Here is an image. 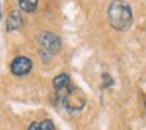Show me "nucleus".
I'll list each match as a JSON object with an SVG mask.
<instances>
[{
    "label": "nucleus",
    "instance_id": "423d86ee",
    "mask_svg": "<svg viewBox=\"0 0 146 130\" xmlns=\"http://www.w3.org/2000/svg\"><path fill=\"white\" fill-rule=\"evenodd\" d=\"M22 27V17L19 11H13L7 19V32H14V30Z\"/></svg>",
    "mask_w": 146,
    "mask_h": 130
},
{
    "label": "nucleus",
    "instance_id": "1a4fd4ad",
    "mask_svg": "<svg viewBox=\"0 0 146 130\" xmlns=\"http://www.w3.org/2000/svg\"><path fill=\"white\" fill-rule=\"evenodd\" d=\"M110 85H113V80L108 77V74H104V88H108Z\"/></svg>",
    "mask_w": 146,
    "mask_h": 130
},
{
    "label": "nucleus",
    "instance_id": "9b49d317",
    "mask_svg": "<svg viewBox=\"0 0 146 130\" xmlns=\"http://www.w3.org/2000/svg\"><path fill=\"white\" fill-rule=\"evenodd\" d=\"M0 17H2V5H0Z\"/></svg>",
    "mask_w": 146,
    "mask_h": 130
},
{
    "label": "nucleus",
    "instance_id": "f8f14e48",
    "mask_svg": "<svg viewBox=\"0 0 146 130\" xmlns=\"http://www.w3.org/2000/svg\"><path fill=\"white\" fill-rule=\"evenodd\" d=\"M145 107H146V102H145Z\"/></svg>",
    "mask_w": 146,
    "mask_h": 130
},
{
    "label": "nucleus",
    "instance_id": "6e6552de",
    "mask_svg": "<svg viewBox=\"0 0 146 130\" xmlns=\"http://www.w3.org/2000/svg\"><path fill=\"white\" fill-rule=\"evenodd\" d=\"M39 130H55V125L50 119H44L39 122Z\"/></svg>",
    "mask_w": 146,
    "mask_h": 130
},
{
    "label": "nucleus",
    "instance_id": "7ed1b4c3",
    "mask_svg": "<svg viewBox=\"0 0 146 130\" xmlns=\"http://www.w3.org/2000/svg\"><path fill=\"white\" fill-rule=\"evenodd\" d=\"M39 42L42 46V52H47L49 57L58 53L61 49V39L58 38L55 33H49V32H44L39 38Z\"/></svg>",
    "mask_w": 146,
    "mask_h": 130
},
{
    "label": "nucleus",
    "instance_id": "f257e3e1",
    "mask_svg": "<svg viewBox=\"0 0 146 130\" xmlns=\"http://www.w3.org/2000/svg\"><path fill=\"white\" fill-rule=\"evenodd\" d=\"M107 17L110 25L118 32H126L132 27V20H133L132 8L124 0H113L108 5Z\"/></svg>",
    "mask_w": 146,
    "mask_h": 130
},
{
    "label": "nucleus",
    "instance_id": "39448f33",
    "mask_svg": "<svg viewBox=\"0 0 146 130\" xmlns=\"http://www.w3.org/2000/svg\"><path fill=\"white\" fill-rule=\"evenodd\" d=\"M54 88H55V94H57V97H58V96H61L64 91H68V89L71 88L69 75H68L66 72L58 74V75L54 79Z\"/></svg>",
    "mask_w": 146,
    "mask_h": 130
},
{
    "label": "nucleus",
    "instance_id": "0eeeda50",
    "mask_svg": "<svg viewBox=\"0 0 146 130\" xmlns=\"http://www.w3.org/2000/svg\"><path fill=\"white\" fill-rule=\"evenodd\" d=\"M17 3L24 13H35L38 8V0H17Z\"/></svg>",
    "mask_w": 146,
    "mask_h": 130
},
{
    "label": "nucleus",
    "instance_id": "f03ea898",
    "mask_svg": "<svg viewBox=\"0 0 146 130\" xmlns=\"http://www.w3.org/2000/svg\"><path fill=\"white\" fill-rule=\"evenodd\" d=\"M58 102L60 105L69 113H77V111L83 110V107L86 105V96L80 88L71 85V88L68 91H64L61 96H58Z\"/></svg>",
    "mask_w": 146,
    "mask_h": 130
},
{
    "label": "nucleus",
    "instance_id": "20e7f679",
    "mask_svg": "<svg viewBox=\"0 0 146 130\" xmlns=\"http://www.w3.org/2000/svg\"><path fill=\"white\" fill-rule=\"evenodd\" d=\"M32 60L29 57H16L13 61H11L10 71L13 75L16 77H24L32 71Z\"/></svg>",
    "mask_w": 146,
    "mask_h": 130
},
{
    "label": "nucleus",
    "instance_id": "9d476101",
    "mask_svg": "<svg viewBox=\"0 0 146 130\" xmlns=\"http://www.w3.org/2000/svg\"><path fill=\"white\" fill-rule=\"evenodd\" d=\"M27 130H39V122H32Z\"/></svg>",
    "mask_w": 146,
    "mask_h": 130
}]
</instances>
